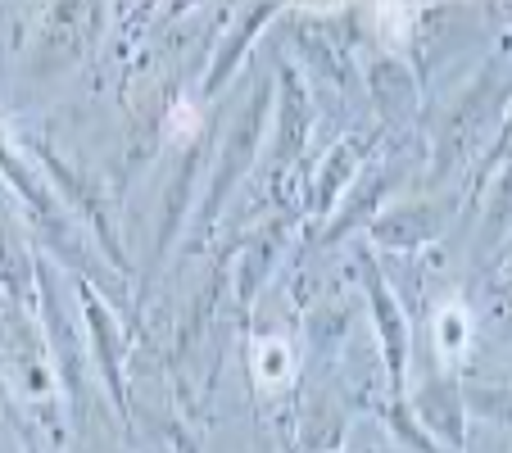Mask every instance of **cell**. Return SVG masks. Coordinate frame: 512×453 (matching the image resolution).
Returning <instances> with one entry per match:
<instances>
[{
  "label": "cell",
  "instance_id": "5",
  "mask_svg": "<svg viewBox=\"0 0 512 453\" xmlns=\"http://www.w3.org/2000/svg\"><path fill=\"white\" fill-rule=\"evenodd\" d=\"M82 309H87V327H91V354H96L100 372H105L109 390H114L118 408H123V354H118V336H114L118 322L100 304V290H91V286H82Z\"/></svg>",
  "mask_w": 512,
  "mask_h": 453
},
{
  "label": "cell",
  "instance_id": "7",
  "mask_svg": "<svg viewBox=\"0 0 512 453\" xmlns=\"http://www.w3.org/2000/svg\"><path fill=\"white\" fill-rule=\"evenodd\" d=\"M272 14H277V10H259V14H245V19H241V28H236V37H232V46H227V55H218V64H213V68H209V78H204V91H209V96L227 82V73H232L236 59H241V55H245V46H250V37L272 19Z\"/></svg>",
  "mask_w": 512,
  "mask_h": 453
},
{
  "label": "cell",
  "instance_id": "1",
  "mask_svg": "<svg viewBox=\"0 0 512 453\" xmlns=\"http://www.w3.org/2000/svg\"><path fill=\"white\" fill-rule=\"evenodd\" d=\"M0 173L14 182V191L23 195V204H28V213L46 227V245L50 250H59V254H68V263H78L82 254L68 245V218H64V209H59V195L50 191V182L37 173V168L23 159V150L14 141H5L0 136Z\"/></svg>",
  "mask_w": 512,
  "mask_h": 453
},
{
  "label": "cell",
  "instance_id": "6",
  "mask_svg": "<svg viewBox=\"0 0 512 453\" xmlns=\"http://www.w3.org/2000/svg\"><path fill=\"white\" fill-rule=\"evenodd\" d=\"M32 281H37V263L14 236L10 218H0V286L14 299V309H32Z\"/></svg>",
  "mask_w": 512,
  "mask_h": 453
},
{
  "label": "cell",
  "instance_id": "4",
  "mask_svg": "<svg viewBox=\"0 0 512 453\" xmlns=\"http://www.w3.org/2000/svg\"><path fill=\"white\" fill-rule=\"evenodd\" d=\"M368 295H372V313H377V331H381V349H386V372H390V390L395 399L404 395V363H408V322L404 309L395 304L386 277H381L377 259H368Z\"/></svg>",
  "mask_w": 512,
  "mask_h": 453
},
{
  "label": "cell",
  "instance_id": "2",
  "mask_svg": "<svg viewBox=\"0 0 512 453\" xmlns=\"http://www.w3.org/2000/svg\"><path fill=\"white\" fill-rule=\"evenodd\" d=\"M263 100H268V87L254 91V100L245 105V114L236 118V127L227 132L223 164H218V173H213V182H209V195H204V204H200V227H209L213 213H218V204L232 195L236 177L254 164V150H259V127H263Z\"/></svg>",
  "mask_w": 512,
  "mask_h": 453
},
{
  "label": "cell",
  "instance_id": "9",
  "mask_svg": "<svg viewBox=\"0 0 512 453\" xmlns=\"http://www.w3.org/2000/svg\"><path fill=\"white\" fill-rule=\"evenodd\" d=\"M19 440H23V453H41V449H37V440H28V435H19Z\"/></svg>",
  "mask_w": 512,
  "mask_h": 453
},
{
  "label": "cell",
  "instance_id": "10",
  "mask_svg": "<svg viewBox=\"0 0 512 453\" xmlns=\"http://www.w3.org/2000/svg\"><path fill=\"white\" fill-rule=\"evenodd\" d=\"M336 453H340V449H336Z\"/></svg>",
  "mask_w": 512,
  "mask_h": 453
},
{
  "label": "cell",
  "instance_id": "3",
  "mask_svg": "<svg viewBox=\"0 0 512 453\" xmlns=\"http://www.w3.org/2000/svg\"><path fill=\"white\" fill-rule=\"evenodd\" d=\"M408 413H413V422L422 426L431 440H445L449 449H458V453L467 449V404L454 381H426L413 395Z\"/></svg>",
  "mask_w": 512,
  "mask_h": 453
},
{
  "label": "cell",
  "instance_id": "8",
  "mask_svg": "<svg viewBox=\"0 0 512 453\" xmlns=\"http://www.w3.org/2000/svg\"><path fill=\"white\" fill-rule=\"evenodd\" d=\"M349 150H354V145H336V164L327 159V168H322V182H318V204H327L331 195L340 191V182L354 173V155H349Z\"/></svg>",
  "mask_w": 512,
  "mask_h": 453
}]
</instances>
